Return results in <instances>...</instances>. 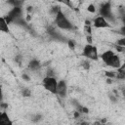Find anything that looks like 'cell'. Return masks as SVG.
Returning a JSON list of instances; mask_svg holds the SVG:
<instances>
[{
  "label": "cell",
  "instance_id": "1",
  "mask_svg": "<svg viewBox=\"0 0 125 125\" xmlns=\"http://www.w3.org/2000/svg\"><path fill=\"white\" fill-rule=\"evenodd\" d=\"M55 24L60 29H63V30H72L74 28L71 21L67 19L65 14L62 11V9L55 16Z\"/></svg>",
  "mask_w": 125,
  "mask_h": 125
},
{
  "label": "cell",
  "instance_id": "2",
  "mask_svg": "<svg viewBox=\"0 0 125 125\" xmlns=\"http://www.w3.org/2000/svg\"><path fill=\"white\" fill-rule=\"evenodd\" d=\"M100 15L101 17H103L104 19L106 20V21L109 22H114L115 21V17L112 14V10H111V4L109 2H104L101 5L100 7Z\"/></svg>",
  "mask_w": 125,
  "mask_h": 125
},
{
  "label": "cell",
  "instance_id": "3",
  "mask_svg": "<svg viewBox=\"0 0 125 125\" xmlns=\"http://www.w3.org/2000/svg\"><path fill=\"white\" fill-rule=\"evenodd\" d=\"M57 84L58 80L55 76H46L42 80V86L51 94H57Z\"/></svg>",
  "mask_w": 125,
  "mask_h": 125
},
{
  "label": "cell",
  "instance_id": "4",
  "mask_svg": "<svg viewBox=\"0 0 125 125\" xmlns=\"http://www.w3.org/2000/svg\"><path fill=\"white\" fill-rule=\"evenodd\" d=\"M82 55L86 57L89 60L92 61H98L99 60V53H98V48L93 45V44H86L83 47Z\"/></svg>",
  "mask_w": 125,
  "mask_h": 125
},
{
  "label": "cell",
  "instance_id": "5",
  "mask_svg": "<svg viewBox=\"0 0 125 125\" xmlns=\"http://www.w3.org/2000/svg\"><path fill=\"white\" fill-rule=\"evenodd\" d=\"M57 95L61 98H65L67 95V83L64 79L59 80L57 84Z\"/></svg>",
  "mask_w": 125,
  "mask_h": 125
},
{
  "label": "cell",
  "instance_id": "6",
  "mask_svg": "<svg viewBox=\"0 0 125 125\" xmlns=\"http://www.w3.org/2000/svg\"><path fill=\"white\" fill-rule=\"evenodd\" d=\"M93 25H94V27H96V28H106V27H109V26H110V24L106 21V20L104 19V18L101 17V16H98V17H96V18L94 19V21H93Z\"/></svg>",
  "mask_w": 125,
  "mask_h": 125
},
{
  "label": "cell",
  "instance_id": "7",
  "mask_svg": "<svg viewBox=\"0 0 125 125\" xmlns=\"http://www.w3.org/2000/svg\"><path fill=\"white\" fill-rule=\"evenodd\" d=\"M0 125H14L13 120L6 111H0Z\"/></svg>",
  "mask_w": 125,
  "mask_h": 125
},
{
  "label": "cell",
  "instance_id": "8",
  "mask_svg": "<svg viewBox=\"0 0 125 125\" xmlns=\"http://www.w3.org/2000/svg\"><path fill=\"white\" fill-rule=\"evenodd\" d=\"M121 61H120V58H119V56L118 55H114L111 59H110V61L107 62V64L106 65H108V66H110V67H112V68H119L120 66H121Z\"/></svg>",
  "mask_w": 125,
  "mask_h": 125
},
{
  "label": "cell",
  "instance_id": "9",
  "mask_svg": "<svg viewBox=\"0 0 125 125\" xmlns=\"http://www.w3.org/2000/svg\"><path fill=\"white\" fill-rule=\"evenodd\" d=\"M115 55V53L112 50H106L105 52H104L102 55H99V58H101L103 60V62L107 64V62L110 61V59Z\"/></svg>",
  "mask_w": 125,
  "mask_h": 125
},
{
  "label": "cell",
  "instance_id": "10",
  "mask_svg": "<svg viewBox=\"0 0 125 125\" xmlns=\"http://www.w3.org/2000/svg\"><path fill=\"white\" fill-rule=\"evenodd\" d=\"M40 67H41V62H40V61H38V60H36V59H32L31 61H29V62H28V68H29L30 70L36 71V70H38Z\"/></svg>",
  "mask_w": 125,
  "mask_h": 125
},
{
  "label": "cell",
  "instance_id": "11",
  "mask_svg": "<svg viewBox=\"0 0 125 125\" xmlns=\"http://www.w3.org/2000/svg\"><path fill=\"white\" fill-rule=\"evenodd\" d=\"M9 31H10V27L5 20V17H0V32L9 33Z\"/></svg>",
  "mask_w": 125,
  "mask_h": 125
},
{
  "label": "cell",
  "instance_id": "12",
  "mask_svg": "<svg viewBox=\"0 0 125 125\" xmlns=\"http://www.w3.org/2000/svg\"><path fill=\"white\" fill-rule=\"evenodd\" d=\"M47 32H48V34H49L50 36H52V37L55 38V39H61V38H62L60 32H59L57 29H55L53 26H49V27L47 28Z\"/></svg>",
  "mask_w": 125,
  "mask_h": 125
},
{
  "label": "cell",
  "instance_id": "13",
  "mask_svg": "<svg viewBox=\"0 0 125 125\" xmlns=\"http://www.w3.org/2000/svg\"><path fill=\"white\" fill-rule=\"evenodd\" d=\"M30 119H31L32 122H34V123H38V122H40V121L43 119V115H42L41 113H34V114L31 115Z\"/></svg>",
  "mask_w": 125,
  "mask_h": 125
},
{
  "label": "cell",
  "instance_id": "14",
  "mask_svg": "<svg viewBox=\"0 0 125 125\" xmlns=\"http://www.w3.org/2000/svg\"><path fill=\"white\" fill-rule=\"evenodd\" d=\"M21 95L23 96V97H30L31 96V91H30V89L29 88H23L22 90H21Z\"/></svg>",
  "mask_w": 125,
  "mask_h": 125
},
{
  "label": "cell",
  "instance_id": "15",
  "mask_svg": "<svg viewBox=\"0 0 125 125\" xmlns=\"http://www.w3.org/2000/svg\"><path fill=\"white\" fill-rule=\"evenodd\" d=\"M104 75H105L106 78L112 79V78H115L116 77V72L115 71H105L104 72Z\"/></svg>",
  "mask_w": 125,
  "mask_h": 125
},
{
  "label": "cell",
  "instance_id": "16",
  "mask_svg": "<svg viewBox=\"0 0 125 125\" xmlns=\"http://www.w3.org/2000/svg\"><path fill=\"white\" fill-rule=\"evenodd\" d=\"M8 3L11 4L13 7H21V4H22V2H21V1H14V0L8 1Z\"/></svg>",
  "mask_w": 125,
  "mask_h": 125
},
{
  "label": "cell",
  "instance_id": "17",
  "mask_svg": "<svg viewBox=\"0 0 125 125\" xmlns=\"http://www.w3.org/2000/svg\"><path fill=\"white\" fill-rule=\"evenodd\" d=\"M82 66H83V68H84V69L88 70V69L90 68V62H89L88 61H84V62H82Z\"/></svg>",
  "mask_w": 125,
  "mask_h": 125
},
{
  "label": "cell",
  "instance_id": "18",
  "mask_svg": "<svg viewBox=\"0 0 125 125\" xmlns=\"http://www.w3.org/2000/svg\"><path fill=\"white\" fill-rule=\"evenodd\" d=\"M87 10H88L90 13H95V12H96V7H95V5H93V4H90V5L88 6Z\"/></svg>",
  "mask_w": 125,
  "mask_h": 125
},
{
  "label": "cell",
  "instance_id": "19",
  "mask_svg": "<svg viewBox=\"0 0 125 125\" xmlns=\"http://www.w3.org/2000/svg\"><path fill=\"white\" fill-rule=\"evenodd\" d=\"M117 46L124 47V46H125V39H124V38H121V39L117 40Z\"/></svg>",
  "mask_w": 125,
  "mask_h": 125
},
{
  "label": "cell",
  "instance_id": "20",
  "mask_svg": "<svg viewBox=\"0 0 125 125\" xmlns=\"http://www.w3.org/2000/svg\"><path fill=\"white\" fill-rule=\"evenodd\" d=\"M67 45H68V47H69L71 50H74V48H75V43H74V41L68 40V41H67Z\"/></svg>",
  "mask_w": 125,
  "mask_h": 125
},
{
  "label": "cell",
  "instance_id": "21",
  "mask_svg": "<svg viewBox=\"0 0 125 125\" xmlns=\"http://www.w3.org/2000/svg\"><path fill=\"white\" fill-rule=\"evenodd\" d=\"M21 60H22V56H21V55H18V56H16V58H15V61H16V62H18V63H21Z\"/></svg>",
  "mask_w": 125,
  "mask_h": 125
},
{
  "label": "cell",
  "instance_id": "22",
  "mask_svg": "<svg viewBox=\"0 0 125 125\" xmlns=\"http://www.w3.org/2000/svg\"><path fill=\"white\" fill-rule=\"evenodd\" d=\"M109 99H110V101H111L112 103H116V102H117V98L114 97L112 94H109Z\"/></svg>",
  "mask_w": 125,
  "mask_h": 125
},
{
  "label": "cell",
  "instance_id": "23",
  "mask_svg": "<svg viewBox=\"0 0 125 125\" xmlns=\"http://www.w3.org/2000/svg\"><path fill=\"white\" fill-rule=\"evenodd\" d=\"M3 101V90H2V86L0 85V104Z\"/></svg>",
  "mask_w": 125,
  "mask_h": 125
},
{
  "label": "cell",
  "instance_id": "24",
  "mask_svg": "<svg viewBox=\"0 0 125 125\" xmlns=\"http://www.w3.org/2000/svg\"><path fill=\"white\" fill-rule=\"evenodd\" d=\"M22 78H23V80H25V81H29V80H30L29 76H28L26 73H23V74H22Z\"/></svg>",
  "mask_w": 125,
  "mask_h": 125
},
{
  "label": "cell",
  "instance_id": "25",
  "mask_svg": "<svg viewBox=\"0 0 125 125\" xmlns=\"http://www.w3.org/2000/svg\"><path fill=\"white\" fill-rule=\"evenodd\" d=\"M86 39H87V41H88V44H92V36H91V35H88V36L86 37Z\"/></svg>",
  "mask_w": 125,
  "mask_h": 125
},
{
  "label": "cell",
  "instance_id": "26",
  "mask_svg": "<svg viewBox=\"0 0 125 125\" xmlns=\"http://www.w3.org/2000/svg\"><path fill=\"white\" fill-rule=\"evenodd\" d=\"M115 48H116V50H117L118 52H123V48H124V47H120V46H117V45H116Z\"/></svg>",
  "mask_w": 125,
  "mask_h": 125
},
{
  "label": "cell",
  "instance_id": "27",
  "mask_svg": "<svg viewBox=\"0 0 125 125\" xmlns=\"http://www.w3.org/2000/svg\"><path fill=\"white\" fill-rule=\"evenodd\" d=\"M79 115H80V113H79L78 111H75V112H74V117H75V118L79 117Z\"/></svg>",
  "mask_w": 125,
  "mask_h": 125
},
{
  "label": "cell",
  "instance_id": "28",
  "mask_svg": "<svg viewBox=\"0 0 125 125\" xmlns=\"http://www.w3.org/2000/svg\"><path fill=\"white\" fill-rule=\"evenodd\" d=\"M106 83H107V84L112 83V79H110V78H106Z\"/></svg>",
  "mask_w": 125,
  "mask_h": 125
},
{
  "label": "cell",
  "instance_id": "29",
  "mask_svg": "<svg viewBox=\"0 0 125 125\" xmlns=\"http://www.w3.org/2000/svg\"><path fill=\"white\" fill-rule=\"evenodd\" d=\"M93 125H102V123H101L100 121H96V122L93 123Z\"/></svg>",
  "mask_w": 125,
  "mask_h": 125
},
{
  "label": "cell",
  "instance_id": "30",
  "mask_svg": "<svg viewBox=\"0 0 125 125\" xmlns=\"http://www.w3.org/2000/svg\"><path fill=\"white\" fill-rule=\"evenodd\" d=\"M26 11H27V12H30V11H32V7H30V6H29V7H27Z\"/></svg>",
  "mask_w": 125,
  "mask_h": 125
},
{
  "label": "cell",
  "instance_id": "31",
  "mask_svg": "<svg viewBox=\"0 0 125 125\" xmlns=\"http://www.w3.org/2000/svg\"><path fill=\"white\" fill-rule=\"evenodd\" d=\"M81 125H89V124H88V123H87V122H83V123H82V124H81Z\"/></svg>",
  "mask_w": 125,
  "mask_h": 125
},
{
  "label": "cell",
  "instance_id": "32",
  "mask_svg": "<svg viewBox=\"0 0 125 125\" xmlns=\"http://www.w3.org/2000/svg\"><path fill=\"white\" fill-rule=\"evenodd\" d=\"M102 125H111V124H108V123H104V124H102Z\"/></svg>",
  "mask_w": 125,
  "mask_h": 125
}]
</instances>
